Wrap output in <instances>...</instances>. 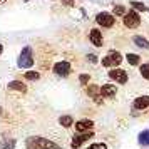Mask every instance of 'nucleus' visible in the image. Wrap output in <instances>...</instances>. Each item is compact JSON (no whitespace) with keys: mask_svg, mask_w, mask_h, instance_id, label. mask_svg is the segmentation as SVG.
I'll list each match as a JSON object with an SVG mask.
<instances>
[{"mask_svg":"<svg viewBox=\"0 0 149 149\" xmlns=\"http://www.w3.org/2000/svg\"><path fill=\"white\" fill-rule=\"evenodd\" d=\"M89 79H91V75H89V74H81V75H79V81H81V84L89 82Z\"/></svg>","mask_w":149,"mask_h":149,"instance_id":"5701e85b","label":"nucleus"},{"mask_svg":"<svg viewBox=\"0 0 149 149\" xmlns=\"http://www.w3.org/2000/svg\"><path fill=\"white\" fill-rule=\"evenodd\" d=\"M132 106H134V109H146V107H149V95H141V97L134 99Z\"/></svg>","mask_w":149,"mask_h":149,"instance_id":"9b49d317","label":"nucleus"},{"mask_svg":"<svg viewBox=\"0 0 149 149\" xmlns=\"http://www.w3.org/2000/svg\"><path fill=\"white\" fill-rule=\"evenodd\" d=\"M94 136V132L92 131H77V134L72 137V148H79L81 144H84V142L87 141V139H91Z\"/></svg>","mask_w":149,"mask_h":149,"instance_id":"39448f33","label":"nucleus"},{"mask_svg":"<svg viewBox=\"0 0 149 149\" xmlns=\"http://www.w3.org/2000/svg\"><path fill=\"white\" fill-rule=\"evenodd\" d=\"M8 89H10V91H19V92H25V91H27V86H25L24 82H20V81H12L10 84H8Z\"/></svg>","mask_w":149,"mask_h":149,"instance_id":"4468645a","label":"nucleus"},{"mask_svg":"<svg viewBox=\"0 0 149 149\" xmlns=\"http://www.w3.org/2000/svg\"><path fill=\"white\" fill-rule=\"evenodd\" d=\"M137 141H139L141 146H149V129L148 131H142L139 134V137H137Z\"/></svg>","mask_w":149,"mask_h":149,"instance_id":"dca6fc26","label":"nucleus"},{"mask_svg":"<svg viewBox=\"0 0 149 149\" xmlns=\"http://www.w3.org/2000/svg\"><path fill=\"white\" fill-rule=\"evenodd\" d=\"M25 146L27 148H32V149H44V148H52V149H57L59 144L49 141V139H44V137H29L25 141Z\"/></svg>","mask_w":149,"mask_h":149,"instance_id":"f03ea898","label":"nucleus"},{"mask_svg":"<svg viewBox=\"0 0 149 149\" xmlns=\"http://www.w3.org/2000/svg\"><path fill=\"white\" fill-rule=\"evenodd\" d=\"M27 81H37L39 77H40V74L39 72H35V70H29V72H25V75H24Z\"/></svg>","mask_w":149,"mask_h":149,"instance_id":"aec40b11","label":"nucleus"},{"mask_svg":"<svg viewBox=\"0 0 149 149\" xmlns=\"http://www.w3.org/2000/svg\"><path fill=\"white\" fill-rule=\"evenodd\" d=\"M141 24V17L136 10H129L127 14H124V25L127 29H136Z\"/></svg>","mask_w":149,"mask_h":149,"instance_id":"20e7f679","label":"nucleus"},{"mask_svg":"<svg viewBox=\"0 0 149 149\" xmlns=\"http://www.w3.org/2000/svg\"><path fill=\"white\" fill-rule=\"evenodd\" d=\"M17 65L20 69H29L34 65V50L32 47H24L22 49L20 55L17 59Z\"/></svg>","mask_w":149,"mask_h":149,"instance_id":"f257e3e1","label":"nucleus"},{"mask_svg":"<svg viewBox=\"0 0 149 149\" xmlns=\"http://www.w3.org/2000/svg\"><path fill=\"white\" fill-rule=\"evenodd\" d=\"M59 122H61L64 127H70L74 119H72V116H62V117H59Z\"/></svg>","mask_w":149,"mask_h":149,"instance_id":"a211bd4d","label":"nucleus"},{"mask_svg":"<svg viewBox=\"0 0 149 149\" xmlns=\"http://www.w3.org/2000/svg\"><path fill=\"white\" fill-rule=\"evenodd\" d=\"M116 91H117V89H116L114 86H111V84H104V86L101 87V94H102V97H114Z\"/></svg>","mask_w":149,"mask_h":149,"instance_id":"f8f14e48","label":"nucleus"},{"mask_svg":"<svg viewBox=\"0 0 149 149\" xmlns=\"http://www.w3.org/2000/svg\"><path fill=\"white\" fill-rule=\"evenodd\" d=\"M122 62V55L117 52V50H111L104 59H102V65L104 67H116Z\"/></svg>","mask_w":149,"mask_h":149,"instance_id":"7ed1b4c3","label":"nucleus"},{"mask_svg":"<svg viewBox=\"0 0 149 149\" xmlns=\"http://www.w3.org/2000/svg\"><path fill=\"white\" fill-rule=\"evenodd\" d=\"M54 72L61 77H67L70 72H72V65L69 64L67 61H62V62H57L54 65Z\"/></svg>","mask_w":149,"mask_h":149,"instance_id":"6e6552de","label":"nucleus"},{"mask_svg":"<svg viewBox=\"0 0 149 149\" xmlns=\"http://www.w3.org/2000/svg\"><path fill=\"white\" fill-rule=\"evenodd\" d=\"M86 92H87L89 97H92V99H94V102L102 104V94H101V89L97 87V86H89V87L86 89Z\"/></svg>","mask_w":149,"mask_h":149,"instance_id":"1a4fd4ad","label":"nucleus"},{"mask_svg":"<svg viewBox=\"0 0 149 149\" xmlns=\"http://www.w3.org/2000/svg\"><path fill=\"white\" fill-rule=\"evenodd\" d=\"M2 52H3V45L0 44V55H2Z\"/></svg>","mask_w":149,"mask_h":149,"instance_id":"bb28decb","label":"nucleus"},{"mask_svg":"<svg viewBox=\"0 0 149 149\" xmlns=\"http://www.w3.org/2000/svg\"><path fill=\"white\" fill-rule=\"evenodd\" d=\"M89 39H91V42H92V45H95V47H101L102 44V34L99 32V29H92L91 30V34H89Z\"/></svg>","mask_w":149,"mask_h":149,"instance_id":"9d476101","label":"nucleus"},{"mask_svg":"<svg viewBox=\"0 0 149 149\" xmlns=\"http://www.w3.org/2000/svg\"><path fill=\"white\" fill-rule=\"evenodd\" d=\"M64 5H74V0H64Z\"/></svg>","mask_w":149,"mask_h":149,"instance_id":"393cba45","label":"nucleus"},{"mask_svg":"<svg viewBox=\"0 0 149 149\" xmlns=\"http://www.w3.org/2000/svg\"><path fill=\"white\" fill-rule=\"evenodd\" d=\"M114 14H117V15H124V14H126V8L122 7V5H116V7H114Z\"/></svg>","mask_w":149,"mask_h":149,"instance_id":"4be33fe9","label":"nucleus"},{"mask_svg":"<svg viewBox=\"0 0 149 149\" xmlns=\"http://www.w3.org/2000/svg\"><path fill=\"white\" fill-rule=\"evenodd\" d=\"M126 59H127V62L131 64V65H139V64H141V57L136 55V54H127Z\"/></svg>","mask_w":149,"mask_h":149,"instance_id":"f3484780","label":"nucleus"},{"mask_svg":"<svg viewBox=\"0 0 149 149\" xmlns=\"http://www.w3.org/2000/svg\"><path fill=\"white\" fill-rule=\"evenodd\" d=\"M141 74H142V77H144V79H148V81H149V62L141 65Z\"/></svg>","mask_w":149,"mask_h":149,"instance_id":"412c9836","label":"nucleus"},{"mask_svg":"<svg viewBox=\"0 0 149 149\" xmlns=\"http://www.w3.org/2000/svg\"><path fill=\"white\" fill-rule=\"evenodd\" d=\"M109 77L112 79V81H116L117 84H126L127 82V72L126 70H122V69H111L109 70Z\"/></svg>","mask_w":149,"mask_h":149,"instance_id":"0eeeda50","label":"nucleus"},{"mask_svg":"<svg viewBox=\"0 0 149 149\" xmlns=\"http://www.w3.org/2000/svg\"><path fill=\"white\" fill-rule=\"evenodd\" d=\"M131 7L136 8V10H139V12H149V8L144 5V3H141V2H136V0H132L131 2Z\"/></svg>","mask_w":149,"mask_h":149,"instance_id":"6ab92c4d","label":"nucleus"},{"mask_svg":"<svg viewBox=\"0 0 149 149\" xmlns=\"http://www.w3.org/2000/svg\"><path fill=\"white\" fill-rule=\"evenodd\" d=\"M95 22L102 25V27H112L116 24V19L112 14H109V12H101V14L95 15Z\"/></svg>","mask_w":149,"mask_h":149,"instance_id":"423d86ee","label":"nucleus"},{"mask_svg":"<svg viewBox=\"0 0 149 149\" xmlns=\"http://www.w3.org/2000/svg\"><path fill=\"white\" fill-rule=\"evenodd\" d=\"M0 2H2V0H0Z\"/></svg>","mask_w":149,"mask_h":149,"instance_id":"cd10ccee","label":"nucleus"},{"mask_svg":"<svg viewBox=\"0 0 149 149\" xmlns=\"http://www.w3.org/2000/svg\"><path fill=\"white\" fill-rule=\"evenodd\" d=\"M97 148H101V149H106L107 146H106V144H91V149H97Z\"/></svg>","mask_w":149,"mask_h":149,"instance_id":"b1692460","label":"nucleus"},{"mask_svg":"<svg viewBox=\"0 0 149 149\" xmlns=\"http://www.w3.org/2000/svg\"><path fill=\"white\" fill-rule=\"evenodd\" d=\"M94 126L92 121H89V119H82V121H77L75 122V131H87Z\"/></svg>","mask_w":149,"mask_h":149,"instance_id":"ddd939ff","label":"nucleus"},{"mask_svg":"<svg viewBox=\"0 0 149 149\" xmlns=\"http://www.w3.org/2000/svg\"><path fill=\"white\" fill-rule=\"evenodd\" d=\"M87 59L91 62H97V59H95V55H87Z\"/></svg>","mask_w":149,"mask_h":149,"instance_id":"a878e982","label":"nucleus"},{"mask_svg":"<svg viewBox=\"0 0 149 149\" xmlns=\"http://www.w3.org/2000/svg\"><path fill=\"white\" fill-rule=\"evenodd\" d=\"M132 40H134V44H136V45H139V47L149 49V42L146 40L144 37H141V35H134V37H132Z\"/></svg>","mask_w":149,"mask_h":149,"instance_id":"2eb2a0df","label":"nucleus"}]
</instances>
